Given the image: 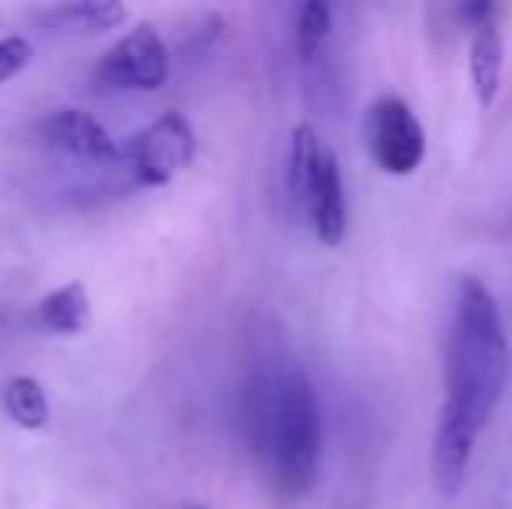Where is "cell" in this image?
<instances>
[{"label":"cell","mask_w":512,"mask_h":509,"mask_svg":"<svg viewBox=\"0 0 512 509\" xmlns=\"http://www.w3.org/2000/svg\"><path fill=\"white\" fill-rule=\"evenodd\" d=\"M512 353L495 297L464 279L453 300L446 339V398L432 436V482L443 496H457L467 478L481 429L499 408L509 387Z\"/></svg>","instance_id":"obj_1"},{"label":"cell","mask_w":512,"mask_h":509,"mask_svg":"<svg viewBox=\"0 0 512 509\" xmlns=\"http://www.w3.org/2000/svg\"><path fill=\"white\" fill-rule=\"evenodd\" d=\"M258 450L283 496L300 499L314 489L321 471V405L310 377L300 367L276 370L258 387Z\"/></svg>","instance_id":"obj_2"},{"label":"cell","mask_w":512,"mask_h":509,"mask_svg":"<svg viewBox=\"0 0 512 509\" xmlns=\"http://www.w3.org/2000/svg\"><path fill=\"white\" fill-rule=\"evenodd\" d=\"M196 129L182 112H164L147 129L129 136L122 147V161L129 164L136 185L147 189H161L171 185L192 161H196Z\"/></svg>","instance_id":"obj_3"},{"label":"cell","mask_w":512,"mask_h":509,"mask_svg":"<svg viewBox=\"0 0 512 509\" xmlns=\"http://www.w3.org/2000/svg\"><path fill=\"white\" fill-rule=\"evenodd\" d=\"M171 56L154 25H136L122 35L95 67V84L102 91H161L168 81Z\"/></svg>","instance_id":"obj_4"},{"label":"cell","mask_w":512,"mask_h":509,"mask_svg":"<svg viewBox=\"0 0 512 509\" xmlns=\"http://www.w3.org/2000/svg\"><path fill=\"white\" fill-rule=\"evenodd\" d=\"M366 150L387 175H411L425 157V129L401 98H377L366 112Z\"/></svg>","instance_id":"obj_5"},{"label":"cell","mask_w":512,"mask_h":509,"mask_svg":"<svg viewBox=\"0 0 512 509\" xmlns=\"http://www.w3.org/2000/svg\"><path fill=\"white\" fill-rule=\"evenodd\" d=\"M293 199L304 206L310 227H314V234H317L321 245H328V248L342 245L349 217H345V189H342V171H338L335 150L331 147L321 150L314 171L307 175L304 189H300Z\"/></svg>","instance_id":"obj_6"},{"label":"cell","mask_w":512,"mask_h":509,"mask_svg":"<svg viewBox=\"0 0 512 509\" xmlns=\"http://www.w3.org/2000/svg\"><path fill=\"white\" fill-rule=\"evenodd\" d=\"M499 11L495 4H467L460 7V18H467L474 25L471 39V81L478 91L481 109H492L495 95L502 84V28H499Z\"/></svg>","instance_id":"obj_7"},{"label":"cell","mask_w":512,"mask_h":509,"mask_svg":"<svg viewBox=\"0 0 512 509\" xmlns=\"http://www.w3.org/2000/svg\"><path fill=\"white\" fill-rule=\"evenodd\" d=\"M42 140L56 150H67L84 161H122V147L112 140V133L88 116L84 109H60L39 126Z\"/></svg>","instance_id":"obj_8"},{"label":"cell","mask_w":512,"mask_h":509,"mask_svg":"<svg viewBox=\"0 0 512 509\" xmlns=\"http://www.w3.org/2000/svg\"><path fill=\"white\" fill-rule=\"evenodd\" d=\"M35 318L53 335H81L91 325V297L84 283H67L49 290L35 307Z\"/></svg>","instance_id":"obj_9"},{"label":"cell","mask_w":512,"mask_h":509,"mask_svg":"<svg viewBox=\"0 0 512 509\" xmlns=\"http://www.w3.org/2000/svg\"><path fill=\"white\" fill-rule=\"evenodd\" d=\"M4 408L14 426L28 429V433L46 429L49 422V398L35 377H11L4 384Z\"/></svg>","instance_id":"obj_10"},{"label":"cell","mask_w":512,"mask_h":509,"mask_svg":"<svg viewBox=\"0 0 512 509\" xmlns=\"http://www.w3.org/2000/svg\"><path fill=\"white\" fill-rule=\"evenodd\" d=\"M60 18L74 21L77 28H88V32H108L129 18V7L122 0H77V4L60 7Z\"/></svg>","instance_id":"obj_11"},{"label":"cell","mask_w":512,"mask_h":509,"mask_svg":"<svg viewBox=\"0 0 512 509\" xmlns=\"http://www.w3.org/2000/svg\"><path fill=\"white\" fill-rule=\"evenodd\" d=\"M331 35V7L321 0H307L297 11V49L300 60H317V53L324 49Z\"/></svg>","instance_id":"obj_12"},{"label":"cell","mask_w":512,"mask_h":509,"mask_svg":"<svg viewBox=\"0 0 512 509\" xmlns=\"http://www.w3.org/2000/svg\"><path fill=\"white\" fill-rule=\"evenodd\" d=\"M32 56H35V49L25 35H4V39H0V84L18 77L21 70L32 63Z\"/></svg>","instance_id":"obj_13"},{"label":"cell","mask_w":512,"mask_h":509,"mask_svg":"<svg viewBox=\"0 0 512 509\" xmlns=\"http://www.w3.org/2000/svg\"><path fill=\"white\" fill-rule=\"evenodd\" d=\"M189 509H203V506H189Z\"/></svg>","instance_id":"obj_14"}]
</instances>
